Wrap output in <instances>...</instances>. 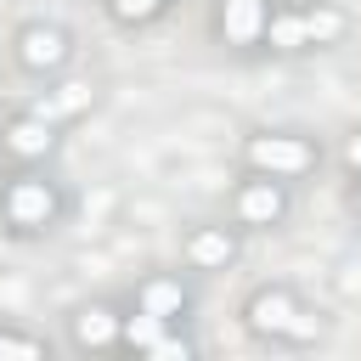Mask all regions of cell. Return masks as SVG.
Wrapping results in <instances>:
<instances>
[{"instance_id":"2","label":"cell","mask_w":361,"mask_h":361,"mask_svg":"<svg viewBox=\"0 0 361 361\" xmlns=\"http://www.w3.org/2000/svg\"><path fill=\"white\" fill-rule=\"evenodd\" d=\"M11 214H17L23 226H39V220L51 214V192H45V186H34V180H23V186L11 192Z\"/></svg>"},{"instance_id":"7","label":"cell","mask_w":361,"mask_h":361,"mask_svg":"<svg viewBox=\"0 0 361 361\" xmlns=\"http://www.w3.org/2000/svg\"><path fill=\"white\" fill-rule=\"evenodd\" d=\"M288 316H293V305H288L282 293H265V299H254V322H259V327H288Z\"/></svg>"},{"instance_id":"5","label":"cell","mask_w":361,"mask_h":361,"mask_svg":"<svg viewBox=\"0 0 361 361\" xmlns=\"http://www.w3.org/2000/svg\"><path fill=\"white\" fill-rule=\"evenodd\" d=\"M276 214H282L276 186H248L243 192V220H276Z\"/></svg>"},{"instance_id":"15","label":"cell","mask_w":361,"mask_h":361,"mask_svg":"<svg viewBox=\"0 0 361 361\" xmlns=\"http://www.w3.org/2000/svg\"><path fill=\"white\" fill-rule=\"evenodd\" d=\"M113 6H118V17H147L158 0H113Z\"/></svg>"},{"instance_id":"1","label":"cell","mask_w":361,"mask_h":361,"mask_svg":"<svg viewBox=\"0 0 361 361\" xmlns=\"http://www.w3.org/2000/svg\"><path fill=\"white\" fill-rule=\"evenodd\" d=\"M248 152H254V164H259V169H282V175H293V169H305V164H310V152H305L299 141H288V135H259Z\"/></svg>"},{"instance_id":"11","label":"cell","mask_w":361,"mask_h":361,"mask_svg":"<svg viewBox=\"0 0 361 361\" xmlns=\"http://www.w3.org/2000/svg\"><path fill=\"white\" fill-rule=\"evenodd\" d=\"M79 338H85V344H107V338H113V316H107V310H85V316H79Z\"/></svg>"},{"instance_id":"13","label":"cell","mask_w":361,"mask_h":361,"mask_svg":"<svg viewBox=\"0 0 361 361\" xmlns=\"http://www.w3.org/2000/svg\"><path fill=\"white\" fill-rule=\"evenodd\" d=\"M158 322H164V316H152V310L135 316V322H130V344H147V350H152V344H158Z\"/></svg>"},{"instance_id":"9","label":"cell","mask_w":361,"mask_h":361,"mask_svg":"<svg viewBox=\"0 0 361 361\" xmlns=\"http://www.w3.org/2000/svg\"><path fill=\"white\" fill-rule=\"evenodd\" d=\"M141 305H147L152 316H175V310H180V288H175V282H152Z\"/></svg>"},{"instance_id":"6","label":"cell","mask_w":361,"mask_h":361,"mask_svg":"<svg viewBox=\"0 0 361 361\" xmlns=\"http://www.w3.org/2000/svg\"><path fill=\"white\" fill-rule=\"evenodd\" d=\"M85 102H90V90H85V85H62V90H56V96L39 107V118H56V113H79Z\"/></svg>"},{"instance_id":"4","label":"cell","mask_w":361,"mask_h":361,"mask_svg":"<svg viewBox=\"0 0 361 361\" xmlns=\"http://www.w3.org/2000/svg\"><path fill=\"white\" fill-rule=\"evenodd\" d=\"M226 34L231 39H254L259 34V0H226Z\"/></svg>"},{"instance_id":"3","label":"cell","mask_w":361,"mask_h":361,"mask_svg":"<svg viewBox=\"0 0 361 361\" xmlns=\"http://www.w3.org/2000/svg\"><path fill=\"white\" fill-rule=\"evenodd\" d=\"M62 56V34H51V28H28L23 34V62L28 68H51Z\"/></svg>"},{"instance_id":"10","label":"cell","mask_w":361,"mask_h":361,"mask_svg":"<svg viewBox=\"0 0 361 361\" xmlns=\"http://www.w3.org/2000/svg\"><path fill=\"white\" fill-rule=\"evenodd\" d=\"M192 259H197V265H226V259H231V243L209 231V237H197V243H192Z\"/></svg>"},{"instance_id":"8","label":"cell","mask_w":361,"mask_h":361,"mask_svg":"<svg viewBox=\"0 0 361 361\" xmlns=\"http://www.w3.org/2000/svg\"><path fill=\"white\" fill-rule=\"evenodd\" d=\"M45 141H51V135H45V118H23V124L11 130V147H17V152H45Z\"/></svg>"},{"instance_id":"12","label":"cell","mask_w":361,"mask_h":361,"mask_svg":"<svg viewBox=\"0 0 361 361\" xmlns=\"http://www.w3.org/2000/svg\"><path fill=\"white\" fill-rule=\"evenodd\" d=\"M271 39H276V45H305L310 34H305L299 17H282V23H271Z\"/></svg>"},{"instance_id":"17","label":"cell","mask_w":361,"mask_h":361,"mask_svg":"<svg viewBox=\"0 0 361 361\" xmlns=\"http://www.w3.org/2000/svg\"><path fill=\"white\" fill-rule=\"evenodd\" d=\"M350 164H355V169H361V141H350Z\"/></svg>"},{"instance_id":"16","label":"cell","mask_w":361,"mask_h":361,"mask_svg":"<svg viewBox=\"0 0 361 361\" xmlns=\"http://www.w3.org/2000/svg\"><path fill=\"white\" fill-rule=\"evenodd\" d=\"M0 355H34V344H23V338H0Z\"/></svg>"},{"instance_id":"14","label":"cell","mask_w":361,"mask_h":361,"mask_svg":"<svg viewBox=\"0 0 361 361\" xmlns=\"http://www.w3.org/2000/svg\"><path fill=\"white\" fill-rule=\"evenodd\" d=\"M305 34H310V39H333V34H338V17H333V11H310V17H305Z\"/></svg>"}]
</instances>
